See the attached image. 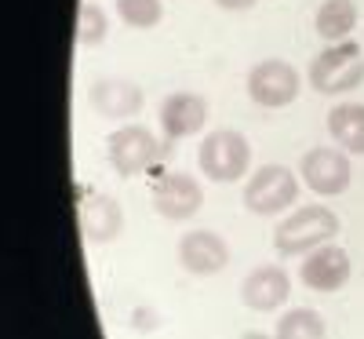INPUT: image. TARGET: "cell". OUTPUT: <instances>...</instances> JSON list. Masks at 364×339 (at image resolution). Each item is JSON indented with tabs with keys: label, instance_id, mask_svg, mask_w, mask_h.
I'll use <instances>...</instances> for the list:
<instances>
[{
	"label": "cell",
	"instance_id": "1",
	"mask_svg": "<svg viewBox=\"0 0 364 339\" xmlns=\"http://www.w3.org/2000/svg\"><path fill=\"white\" fill-rule=\"evenodd\" d=\"M339 234V215L328 204H302L273 230V249L281 256H310Z\"/></svg>",
	"mask_w": 364,
	"mask_h": 339
},
{
	"label": "cell",
	"instance_id": "2",
	"mask_svg": "<svg viewBox=\"0 0 364 339\" xmlns=\"http://www.w3.org/2000/svg\"><path fill=\"white\" fill-rule=\"evenodd\" d=\"M364 80V51L357 41L328 44L310 63V88L321 95H346Z\"/></svg>",
	"mask_w": 364,
	"mask_h": 339
},
{
	"label": "cell",
	"instance_id": "3",
	"mask_svg": "<svg viewBox=\"0 0 364 339\" xmlns=\"http://www.w3.org/2000/svg\"><path fill=\"white\" fill-rule=\"evenodd\" d=\"M197 165L211 182H237L252 168V142L233 128H219L200 139Z\"/></svg>",
	"mask_w": 364,
	"mask_h": 339
},
{
	"label": "cell",
	"instance_id": "4",
	"mask_svg": "<svg viewBox=\"0 0 364 339\" xmlns=\"http://www.w3.org/2000/svg\"><path fill=\"white\" fill-rule=\"evenodd\" d=\"M240 201L252 215H281L299 201V179L284 165H262L248 175Z\"/></svg>",
	"mask_w": 364,
	"mask_h": 339
},
{
	"label": "cell",
	"instance_id": "5",
	"mask_svg": "<svg viewBox=\"0 0 364 339\" xmlns=\"http://www.w3.org/2000/svg\"><path fill=\"white\" fill-rule=\"evenodd\" d=\"M106 157H109V165L120 179H132V175H142L161 157V142L142 125H120L106 139Z\"/></svg>",
	"mask_w": 364,
	"mask_h": 339
},
{
	"label": "cell",
	"instance_id": "6",
	"mask_svg": "<svg viewBox=\"0 0 364 339\" xmlns=\"http://www.w3.org/2000/svg\"><path fill=\"white\" fill-rule=\"evenodd\" d=\"M299 70L288 58H262L248 70V95L262 110H281L299 99Z\"/></svg>",
	"mask_w": 364,
	"mask_h": 339
},
{
	"label": "cell",
	"instance_id": "7",
	"mask_svg": "<svg viewBox=\"0 0 364 339\" xmlns=\"http://www.w3.org/2000/svg\"><path fill=\"white\" fill-rule=\"evenodd\" d=\"M299 175H302V182H306V187H310L317 197H339V194L350 190L353 168H350L346 150H336V146H314V150L302 153Z\"/></svg>",
	"mask_w": 364,
	"mask_h": 339
},
{
	"label": "cell",
	"instance_id": "8",
	"mask_svg": "<svg viewBox=\"0 0 364 339\" xmlns=\"http://www.w3.org/2000/svg\"><path fill=\"white\" fill-rule=\"evenodd\" d=\"M350 256L339 244H321L310 256H302V266H299V281L306 285L310 292H321V296H331L339 292L346 281H350Z\"/></svg>",
	"mask_w": 364,
	"mask_h": 339
},
{
	"label": "cell",
	"instance_id": "9",
	"mask_svg": "<svg viewBox=\"0 0 364 339\" xmlns=\"http://www.w3.org/2000/svg\"><path fill=\"white\" fill-rule=\"evenodd\" d=\"M200 204H204V187L186 172H168L154 187V212L171 223L193 219L200 212Z\"/></svg>",
	"mask_w": 364,
	"mask_h": 339
},
{
	"label": "cell",
	"instance_id": "10",
	"mask_svg": "<svg viewBox=\"0 0 364 339\" xmlns=\"http://www.w3.org/2000/svg\"><path fill=\"white\" fill-rule=\"evenodd\" d=\"M175 256H178V266L186 270V273L211 277V273H223L226 270L230 244L215 230H190V234H182Z\"/></svg>",
	"mask_w": 364,
	"mask_h": 339
},
{
	"label": "cell",
	"instance_id": "11",
	"mask_svg": "<svg viewBox=\"0 0 364 339\" xmlns=\"http://www.w3.org/2000/svg\"><path fill=\"white\" fill-rule=\"evenodd\" d=\"M288 296H291V277L277 263H262L240 281V303L259 314H269L277 306H284Z\"/></svg>",
	"mask_w": 364,
	"mask_h": 339
},
{
	"label": "cell",
	"instance_id": "12",
	"mask_svg": "<svg viewBox=\"0 0 364 339\" xmlns=\"http://www.w3.org/2000/svg\"><path fill=\"white\" fill-rule=\"evenodd\" d=\"M87 103L106 120H124L142 110V88L128 77H99L87 88Z\"/></svg>",
	"mask_w": 364,
	"mask_h": 339
},
{
	"label": "cell",
	"instance_id": "13",
	"mask_svg": "<svg viewBox=\"0 0 364 339\" xmlns=\"http://www.w3.org/2000/svg\"><path fill=\"white\" fill-rule=\"evenodd\" d=\"M208 125V99L197 91H171L161 103V132L168 139H190Z\"/></svg>",
	"mask_w": 364,
	"mask_h": 339
},
{
	"label": "cell",
	"instance_id": "14",
	"mask_svg": "<svg viewBox=\"0 0 364 339\" xmlns=\"http://www.w3.org/2000/svg\"><path fill=\"white\" fill-rule=\"evenodd\" d=\"M80 230L91 244H109L124 234V208L109 194H91L80 204Z\"/></svg>",
	"mask_w": 364,
	"mask_h": 339
},
{
	"label": "cell",
	"instance_id": "15",
	"mask_svg": "<svg viewBox=\"0 0 364 339\" xmlns=\"http://www.w3.org/2000/svg\"><path fill=\"white\" fill-rule=\"evenodd\" d=\"M328 132L346 153L364 157V103H339L328 113Z\"/></svg>",
	"mask_w": 364,
	"mask_h": 339
},
{
	"label": "cell",
	"instance_id": "16",
	"mask_svg": "<svg viewBox=\"0 0 364 339\" xmlns=\"http://www.w3.org/2000/svg\"><path fill=\"white\" fill-rule=\"evenodd\" d=\"M357 26V4L353 0H324L314 15V29L324 41H346Z\"/></svg>",
	"mask_w": 364,
	"mask_h": 339
},
{
	"label": "cell",
	"instance_id": "17",
	"mask_svg": "<svg viewBox=\"0 0 364 339\" xmlns=\"http://www.w3.org/2000/svg\"><path fill=\"white\" fill-rule=\"evenodd\" d=\"M324 335H328L324 318L317 311H310V306H295V311H288L277 321V332H273V339H324Z\"/></svg>",
	"mask_w": 364,
	"mask_h": 339
},
{
	"label": "cell",
	"instance_id": "18",
	"mask_svg": "<svg viewBox=\"0 0 364 339\" xmlns=\"http://www.w3.org/2000/svg\"><path fill=\"white\" fill-rule=\"evenodd\" d=\"M106 33H109L106 11L95 4V0H84L80 11H77V44L80 48H95V44L106 41Z\"/></svg>",
	"mask_w": 364,
	"mask_h": 339
},
{
	"label": "cell",
	"instance_id": "19",
	"mask_svg": "<svg viewBox=\"0 0 364 339\" xmlns=\"http://www.w3.org/2000/svg\"><path fill=\"white\" fill-rule=\"evenodd\" d=\"M117 15L132 29H154L164 19V0H117Z\"/></svg>",
	"mask_w": 364,
	"mask_h": 339
},
{
	"label": "cell",
	"instance_id": "20",
	"mask_svg": "<svg viewBox=\"0 0 364 339\" xmlns=\"http://www.w3.org/2000/svg\"><path fill=\"white\" fill-rule=\"evenodd\" d=\"M132 328L135 332H157L161 328V314L149 311V306H135L132 311Z\"/></svg>",
	"mask_w": 364,
	"mask_h": 339
},
{
	"label": "cell",
	"instance_id": "21",
	"mask_svg": "<svg viewBox=\"0 0 364 339\" xmlns=\"http://www.w3.org/2000/svg\"><path fill=\"white\" fill-rule=\"evenodd\" d=\"M215 4H219L223 11H248V8L259 4V0H215Z\"/></svg>",
	"mask_w": 364,
	"mask_h": 339
}]
</instances>
